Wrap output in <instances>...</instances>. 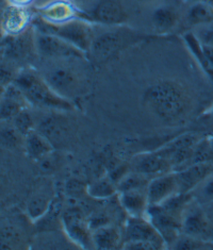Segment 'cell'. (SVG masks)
I'll list each match as a JSON object with an SVG mask.
<instances>
[{
  "label": "cell",
  "mask_w": 213,
  "mask_h": 250,
  "mask_svg": "<svg viewBox=\"0 0 213 250\" xmlns=\"http://www.w3.org/2000/svg\"><path fill=\"white\" fill-rule=\"evenodd\" d=\"M143 103L149 111L160 120L175 123L188 115L191 109V97L180 83L161 80L146 88Z\"/></svg>",
  "instance_id": "obj_1"
},
{
  "label": "cell",
  "mask_w": 213,
  "mask_h": 250,
  "mask_svg": "<svg viewBox=\"0 0 213 250\" xmlns=\"http://www.w3.org/2000/svg\"><path fill=\"white\" fill-rule=\"evenodd\" d=\"M13 83L25 95L29 104L42 109L59 111H70L74 109L72 101L53 91L43 77L35 74L34 71H21L16 75Z\"/></svg>",
  "instance_id": "obj_2"
},
{
  "label": "cell",
  "mask_w": 213,
  "mask_h": 250,
  "mask_svg": "<svg viewBox=\"0 0 213 250\" xmlns=\"http://www.w3.org/2000/svg\"><path fill=\"white\" fill-rule=\"evenodd\" d=\"M72 59H55V63L44 70L43 79L53 91L68 100L80 94L84 79L80 70L70 64Z\"/></svg>",
  "instance_id": "obj_3"
},
{
  "label": "cell",
  "mask_w": 213,
  "mask_h": 250,
  "mask_svg": "<svg viewBox=\"0 0 213 250\" xmlns=\"http://www.w3.org/2000/svg\"><path fill=\"white\" fill-rule=\"evenodd\" d=\"M124 249L159 250L168 248L162 236L145 216H130L123 234Z\"/></svg>",
  "instance_id": "obj_4"
},
{
  "label": "cell",
  "mask_w": 213,
  "mask_h": 250,
  "mask_svg": "<svg viewBox=\"0 0 213 250\" xmlns=\"http://www.w3.org/2000/svg\"><path fill=\"white\" fill-rule=\"evenodd\" d=\"M35 29L39 31L58 35L74 45L87 56L91 50L95 33L86 20L76 19L63 23H49L43 20L38 21Z\"/></svg>",
  "instance_id": "obj_5"
},
{
  "label": "cell",
  "mask_w": 213,
  "mask_h": 250,
  "mask_svg": "<svg viewBox=\"0 0 213 250\" xmlns=\"http://www.w3.org/2000/svg\"><path fill=\"white\" fill-rule=\"evenodd\" d=\"M139 38L140 35L130 29L117 26L113 30L95 35L88 55L95 62H105L124 48L135 43Z\"/></svg>",
  "instance_id": "obj_6"
},
{
  "label": "cell",
  "mask_w": 213,
  "mask_h": 250,
  "mask_svg": "<svg viewBox=\"0 0 213 250\" xmlns=\"http://www.w3.org/2000/svg\"><path fill=\"white\" fill-rule=\"evenodd\" d=\"M35 47L39 56L55 60V59H86L85 52L58 35L39 31L35 29Z\"/></svg>",
  "instance_id": "obj_7"
},
{
  "label": "cell",
  "mask_w": 213,
  "mask_h": 250,
  "mask_svg": "<svg viewBox=\"0 0 213 250\" xmlns=\"http://www.w3.org/2000/svg\"><path fill=\"white\" fill-rule=\"evenodd\" d=\"M61 223L64 233L76 246L84 249L94 248L92 230L80 209L68 208L64 210L62 212Z\"/></svg>",
  "instance_id": "obj_8"
},
{
  "label": "cell",
  "mask_w": 213,
  "mask_h": 250,
  "mask_svg": "<svg viewBox=\"0 0 213 250\" xmlns=\"http://www.w3.org/2000/svg\"><path fill=\"white\" fill-rule=\"evenodd\" d=\"M2 55L13 62L25 61L37 52L35 47V30L32 27L15 35H3Z\"/></svg>",
  "instance_id": "obj_9"
},
{
  "label": "cell",
  "mask_w": 213,
  "mask_h": 250,
  "mask_svg": "<svg viewBox=\"0 0 213 250\" xmlns=\"http://www.w3.org/2000/svg\"><path fill=\"white\" fill-rule=\"evenodd\" d=\"M145 217L162 236L168 248H171L182 233L181 220L165 212L159 205L149 206Z\"/></svg>",
  "instance_id": "obj_10"
},
{
  "label": "cell",
  "mask_w": 213,
  "mask_h": 250,
  "mask_svg": "<svg viewBox=\"0 0 213 250\" xmlns=\"http://www.w3.org/2000/svg\"><path fill=\"white\" fill-rule=\"evenodd\" d=\"M48 140L55 148L67 145L73 136V126L66 117L50 115L40 123L37 129Z\"/></svg>",
  "instance_id": "obj_11"
},
{
  "label": "cell",
  "mask_w": 213,
  "mask_h": 250,
  "mask_svg": "<svg viewBox=\"0 0 213 250\" xmlns=\"http://www.w3.org/2000/svg\"><path fill=\"white\" fill-rule=\"evenodd\" d=\"M40 19L49 23H63L76 19H84L76 4L68 0H51L37 9Z\"/></svg>",
  "instance_id": "obj_12"
},
{
  "label": "cell",
  "mask_w": 213,
  "mask_h": 250,
  "mask_svg": "<svg viewBox=\"0 0 213 250\" xmlns=\"http://www.w3.org/2000/svg\"><path fill=\"white\" fill-rule=\"evenodd\" d=\"M176 193H178V181L175 171L156 176L150 179L147 186V198L149 206L161 205Z\"/></svg>",
  "instance_id": "obj_13"
},
{
  "label": "cell",
  "mask_w": 213,
  "mask_h": 250,
  "mask_svg": "<svg viewBox=\"0 0 213 250\" xmlns=\"http://www.w3.org/2000/svg\"><path fill=\"white\" fill-rule=\"evenodd\" d=\"M178 181V192H192L213 172V162L196 163L175 171Z\"/></svg>",
  "instance_id": "obj_14"
},
{
  "label": "cell",
  "mask_w": 213,
  "mask_h": 250,
  "mask_svg": "<svg viewBox=\"0 0 213 250\" xmlns=\"http://www.w3.org/2000/svg\"><path fill=\"white\" fill-rule=\"evenodd\" d=\"M92 20L106 26H122L128 20L125 7L118 0H102L92 12Z\"/></svg>",
  "instance_id": "obj_15"
},
{
  "label": "cell",
  "mask_w": 213,
  "mask_h": 250,
  "mask_svg": "<svg viewBox=\"0 0 213 250\" xmlns=\"http://www.w3.org/2000/svg\"><path fill=\"white\" fill-rule=\"evenodd\" d=\"M132 170L146 176H158L173 171L170 161L159 150L140 154L132 162Z\"/></svg>",
  "instance_id": "obj_16"
},
{
  "label": "cell",
  "mask_w": 213,
  "mask_h": 250,
  "mask_svg": "<svg viewBox=\"0 0 213 250\" xmlns=\"http://www.w3.org/2000/svg\"><path fill=\"white\" fill-rule=\"evenodd\" d=\"M31 13L26 7L8 4L2 11L1 29L4 35L20 34L29 28Z\"/></svg>",
  "instance_id": "obj_17"
},
{
  "label": "cell",
  "mask_w": 213,
  "mask_h": 250,
  "mask_svg": "<svg viewBox=\"0 0 213 250\" xmlns=\"http://www.w3.org/2000/svg\"><path fill=\"white\" fill-rule=\"evenodd\" d=\"M181 229L183 234L195 237L203 236L209 229L208 220L199 206L191 202L181 218Z\"/></svg>",
  "instance_id": "obj_18"
},
{
  "label": "cell",
  "mask_w": 213,
  "mask_h": 250,
  "mask_svg": "<svg viewBox=\"0 0 213 250\" xmlns=\"http://www.w3.org/2000/svg\"><path fill=\"white\" fill-rule=\"evenodd\" d=\"M120 201L129 216H145L149 206V198H147V188L131 189L120 193Z\"/></svg>",
  "instance_id": "obj_19"
},
{
  "label": "cell",
  "mask_w": 213,
  "mask_h": 250,
  "mask_svg": "<svg viewBox=\"0 0 213 250\" xmlns=\"http://www.w3.org/2000/svg\"><path fill=\"white\" fill-rule=\"evenodd\" d=\"M93 245L99 250H113L123 246V235L111 225L92 231Z\"/></svg>",
  "instance_id": "obj_20"
},
{
  "label": "cell",
  "mask_w": 213,
  "mask_h": 250,
  "mask_svg": "<svg viewBox=\"0 0 213 250\" xmlns=\"http://www.w3.org/2000/svg\"><path fill=\"white\" fill-rule=\"evenodd\" d=\"M25 148L28 157L35 161L44 159L55 149L51 143L37 129L25 138Z\"/></svg>",
  "instance_id": "obj_21"
},
{
  "label": "cell",
  "mask_w": 213,
  "mask_h": 250,
  "mask_svg": "<svg viewBox=\"0 0 213 250\" xmlns=\"http://www.w3.org/2000/svg\"><path fill=\"white\" fill-rule=\"evenodd\" d=\"M187 21L193 27L213 22V7L205 0L195 1L187 12Z\"/></svg>",
  "instance_id": "obj_22"
},
{
  "label": "cell",
  "mask_w": 213,
  "mask_h": 250,
  "mask_svg": "<svg viewBox=\"0 0 213 250\" xmlns=\"http://www.w3.org/2000/svg\"><path fill=\"white\" fill-rule=\"evenodd\" d=\"M152 25L160 32L171 30L178 22V14L170 5H161L153 10L151 14Z\"/></svg>",
  "instance_id": "obj_23"
},
{
  "label": "cell",
  "mask_w": 213,
  "mask_h": 250,
  "mask_svg": "<svg viewBox=\"0 0 213 250\" xmlns=\"http://www.w3.org/2000/svg\"><path fill=\"white\" fill-rule=\"evenodd\" d=\"M194 195L192 192L187 193H176L173 196H170L165 201H163L161 205H159L162 209L169 213L170 215L174 216L175 218L181 220L183 213H185L187 208L190 206L193 201Z\"/></svg>",
  "instance_id": "obj_24"
},
{
  "label": "cell",
  "mask_w": 213,
  "mask_h": 250,
  "mask_svg": "<svg viewBox=\"0 0 213 250\" xmlns=\"http://www.w3.org/2000/svg\"><path fill=\"white\" fill-rule=\"evenodd\" d=\"M183 40H185L186 45L188 46V48L190 49L193 57L195 58V60L198 62L200 67H202V69L204 70V73L207 75V77H208L210 81L213 83V73L209 66L208 61H207V59L205 57V53L203 50V45L199 42V40L197 39L196 34H195L193 31L187 32V33H185V35H183Z\"/></svg>",
  "instance_id": "obj_25"
},
{
  "label": "cell",
  "mask_w": 213,
  "mask_h": 250,
  "mask_svg": "<svg viewBox=\"0 0 213 250\" xmlns=\"http://www.w3.org/2000/svg\"><path fill=\"white\" fill-rule=\"evenodd\" d=\"M117 192L116 183L110 177L99 178L98 180L94 181L86 188V194L91 198L104 200L112 197Z\"/></svg>",
  "instance_id": "obj_26"
},
{
  "label": "cell",
  "mask_w": 213,
  "mask_h": 250,
  "mask_svg": "<svg viewBox=\"0 0 213 250\" xmlns=\"http://www.w3.org/2000/svg\"><path fill=\"white\" fill-rule=\"evenodd\" d=\"M53 198L47 194H37L28 201L27 215L32 222L37 223L48 212Z\"/></svg>",
  "instance_id": "obj_27"
},
{
  "label": "cell",
  "mask_w": 213,
  "mask_h": 250,
  "mask_svg": "<svg viewBox=\"0 0 213 250\" xmlns=\"http://www.w3.org/2000/svg\"><path fill=\"white\" fill-rule=\"evenodd\" d=\"M149 176H146L140 172L133 171L131 174L125 175L122 179L117 182V192L123 193L127 190L138 189V188H147L149 183Z\"/></svg>",
  "instance_id": "obj_28"
},
{
  "label": "cell",
  "mask_w": 213,
  "mask_h": 250,
  "mask_svg": "<svg viewBox=\"0 0 213 250\" xmlns=\"http://www.w3.org/2000/svg\"><path fill=\"white\" fill-rule=\"evenodd\" d=\"M207 162H213V157L211 152V148L209 144V139H203L197 142L195 145L193 156L191 158L190 164H196V163H207ZM188 165V166H189Z\"/></svg>",
  "instance_id": "obj_29"
},
{
  "label": "cell",
  "mask_w": 213,
  "mask_h": 250,
  "mask_svg": "<svg viewBox=\"0 0 213 250\" xmlns=\"http://www.w3.org/2000/svg\"><path fill=\"white\" fill-rule=\"evenodd\" d=\"M12 121H13V126L23 136V139L35 130L34 121L31 113L28 112L26 109L21 111Z\"/></svg>",
  "instance_id": "obj_30"
},
{
  "label": "cell",
  "mask_w": 213,
  "mask_h": 250,
  "mask_svg": "<svg viewBox=\"0 0 213 250\" xmlns=\"http://www.w3.org/2000/svg\"><path fill=\"white\" fill-rule=\"evenodd\" d=\"M21 138L23 136L16 130V128L12 126H2L1 128V145L7 149H14L21 144Z\"/></svg>",
  "instance_id": "obj_31"
},
{
  "label": "cell",
  "mask_w": 213,
  "mask_h": 250,
  "mask_svg": "<svg viewBox=\"0 0 213 250\" xmlns=\"http://www.w3.org/2000/svg\"><path fill=\"white\" fill-rule=\"evenodd\" d=\"M22 242V236L13 227H4L1 231V248L3 249H13L19 247Z\"/></svg>",
  "instance_id": "obj_32"
},
{
  "label": "cell",
  "mask_w": 213,
  "mask_h": 250,
  "mask_svg": "<svg viewBox=\"0 0 213 250\" xmlns=\"http://www.w3.org/2000/svg\"><path fill=\"white\" fill-rule=\"evenodd\" d=\"M204 247V242L199 240V237L191 236L188 234L181 233L178 237V240L175 242L173 245V249L183 250V249H199Z\"/></svg>",
  "instance_id": "obj_33"
},
{
  "label": "cell",
  "mask_w": 213,
  "mask_h": 250,
  "mask_svg": "<svg viewBox=\"0 0 213 250\" xmlns=\"http://www.w3.org/2000/svg\"><path fill=\"white\" fill-rule=\"evenodd\" d=\"M194 33L203 45L213 47V22L196 27Z\"/></svg>",
  "instance_id": "obj_34"
},
{
  "label": "cell",
  "mask_w": 213,
  "mask_h": 250,
  "mask_svg": "<svg viewBox=\"0 0 213 250\" xmlns=\"http://www.w3.org/2000/svg\"><path fill=\"white\" fill-rule=\"evenodd\" d=\"M199 196L205 201H213V172L207 179L199 184Z\"/></svg>",
  "instance_id": "obj_35"
},
{
  "label": "cell",
  "mask_w": 213,
  "mask_h": 250,
  "mask_svg": "<svg viewBox=\"0 0 213 250\" xmlns=\"http://www.w3.org/2000/svg\"><path fill=\"white\" fill-rule=\"evenodd\" d=\"M87 223H88V226H90L91 230L93 231L97 228L104 227V226L110 225V220H109V217L105 215V214L98 213L96 215H93L90 219H87Z\"/></svg>",
  "instance_id": "obj_36"
},
{
  "label": "cell",
  "mask_w": 213,
  "mask_h": 250,
  "mask_svg": "<svg viewBox=\"0 0 213 250\" xmlns=\"http://www.w3.org/2000/svg\"><path fill=\"white\" fill-rule=\"evenodd\" d=\"M86 188L87 187L85 188V187L82 186L79 181L72 180L67 183V192L73 196L80 195L82 192H85V190L86 192Z\"/></svg>",
  "instance_id": "obj_37"
},
{
  "label": "cell",
  "mask_w": 213,
  "mask_h": 250,
  "mask_svg": "<svg viewBox=\"0 0 213 250\" xmlns=\"http://www.w3.org/2000/svg\"><path fill=\"white\" fill-rule=\"evenodd\" d=\"M33 0H7L8 4L17 5V7H26L30 4Z\"/></svg>",
  "instance_id": "obj_38"
},
{
  "label": "cell",
  "mask_w": 213,
  "mask_h": 250,
  "mask_svg": "<svg viewBox=\"0 0 213 250\" xmlns=\"http://www.w3.org/2000/svg\"><path fill=\"white\" fill-rule=\"evenodd\" d=\"M68 1L73 2L74 4H82V3H87L91 0H68Z\"/></svg>",
  "instance_id": "obj_39"
},
{
  "label": "cell",
  "mask_w": 213,
  "mask_h": 250,
  "mask_svg": "<svg viewBox=\"0 0 213 250\" xmlns=\"http://www.w3.org/2000/svg\"><path fill=\"white\" fill-rule=\"evenodd\" d=\"M208 139H209V144H210L211 152H212V157H213V136H211V138H208Z\"/></svg>",
  "instance_id": "obj_40"
},
{
  "label": "cell",
  "mask_w": 213,
  "mask_h": 250,
  "mask_svg": "<svg viewBox=\"0 0 213 250\" xmlns=\"http://www.w3.org/2000/svg\"><path fill=\"white\" fill-rule=\"evenodd\" d=\"M140 2H151L153 0H139Z\"/></svg>",
  "instance_id": "obj_41"
}]
</instances>
